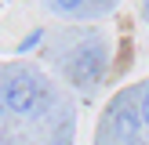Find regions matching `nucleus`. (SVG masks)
Returning <instances> with one entry per match:
<instances>
[{
	"instance_id": "nucleus-1",
	"label": "nucleus",
	"mask_w": 149,
	"mask_h": 145,
	"mask_svg": "<svg viewBox=\"0 0 149 145\" xmlns=\"http://www.w3.org/2000/svg\"><path fill=\"white\" fill-rule=\"evenodd\" d=\"M0 98L11 113H33L40 105V80L33 72H7L4 76V87H0Z\"/></svg>"
},
{
	"instance_id": "nucleus-2",
	"label": "nucleus",
	"mask_w": 149,
	"mask_h": 145,
	"mask_svg": "<svg viewBox=\"0 0 149 145\" xmlns=\"http://www.w3.org/2000/svg\"><path fill=\"white\" fill-rule=\"evenodd\" d=\"M102 72H106V51L98 47V44H91V47H80L77 55H73L69 62V76L77 87H91L102 80Z\"/></svg>"
},
{
	"instance_id": "nucleus-3",
	"label": "nucleus",
	"mask_w": 149,
	"mask_h": 145,
	"mask_svg": "<svg viewBox=\"0 0 149 145\" xmlns=\"http://www.w3.org/2000/svg\"><path fill=\"white\" fill-rule=\"evenodd\" d=\"M113 123H116V138H135L138 127H142L138 109H127V105H120V109L113 113Z\"/></svg>"
},
{
	"instance_id": "nucleus-4",
	"label": "nucleus",
	"mask_w": 149,
	"mask_h": 145,
	"mask_svg": "<svg viewBox=\"0 0 149 145\" xmlns=\"http://www.w3.org/2000/svg\"><path fill=\"white\" fill-rule=\"evenodd\" d=\"M40 40H44V29H33L29 36H22V40H18V47H15V51H18V55H29V51H33Z\"/></svg>"
},
{
	"instance_id": "nucleus-5",
	"label": "nucleus",
	"mask_w": 149,
	"mask_h": 145,
	"mask_svg": "<svg viewBox=\"0 0 149 145\" xmlns=\"http://www.w3.org/2000/svg\"><path fill=\"white\" fill-rule=\"evenodd\" d=\"M138 120L149 123V87H142V94H138Z\"/></svg>"
},
{
	"instance_id": "nucleus-6",
	"label": "nucleus",
	"mask_w": 149,
	"mask_h": 145,
	"mask_svg": "<svg viewBox=\"0 0 149 145\" xmlns=\"http://www.w3.org/2000/svg\"><path fill=\"white\" fill-rule=\"evenodd\" d=\"M55 7H58V11H80L84 0H55Z\"/></svg>"
},
{
	"instance_id": "nucleus-7",
	"label": "nucleus",
	"mask_w": 149,
	"mask_h": 145,
	"mask_svg": "<svg viewBox=\"0 0 149 145\" xmlns=\"http://www.w3.org/2000/svg\"><path fill=\"white\" fill-rule=\"evenodd\" d=\"M95 4H98V7H109V4H113V0H95Z\"/></svg>"
},
{
	"instance_id": "nucleus-8",
	"label": "nucleus",
	"mask_w": 149,
	"mask_h": 145,
	"mask_svg": "<svg viewBox=\"0 0 149 145\" xmlns=\"http://www.w3.org/2000/svg\"><path fill=\"white\" fill-rule=\"evenodd\" d=\"M146 18H149V0H146Z\"/></svg>"
}]
</instances>
